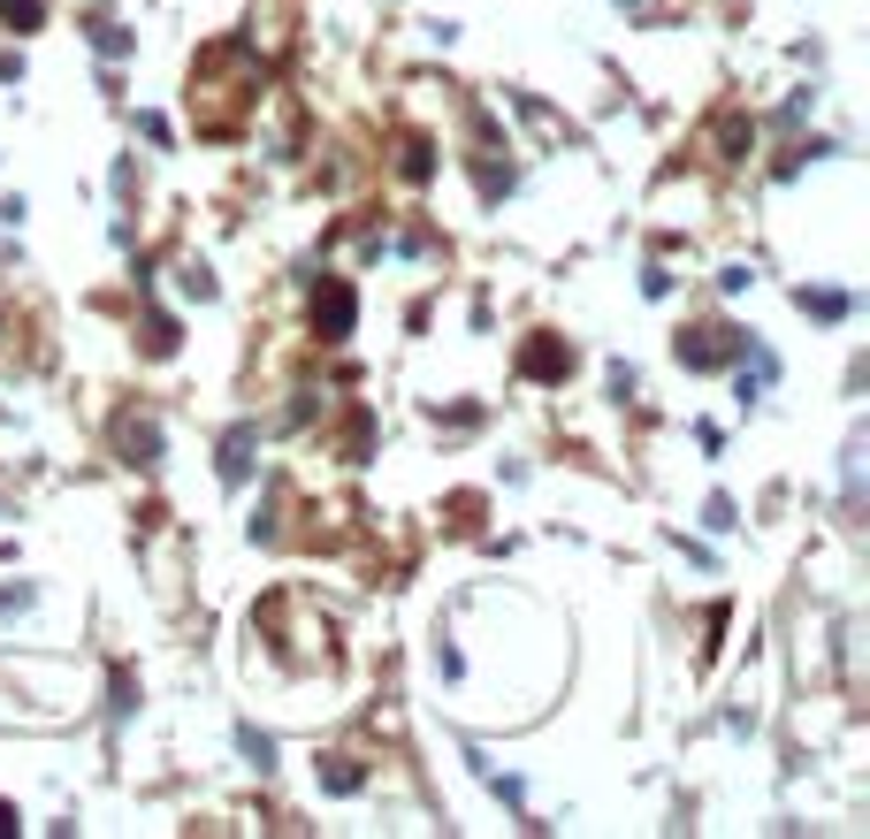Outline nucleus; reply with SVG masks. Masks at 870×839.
<instances>
[{
    "mask_svg": "<svg viewBox=\"0 0 870 839\" xmlns=\"http://www.w3.org/2000/svg\"><path fill=\"white\" fill-rule=\"evenodd\" d=\"M573 366V351H557V343H534L527 351V374H565Z\"/></svg>",
    "mask_w": 870,
    "mask_h": 839,
    "instance_id": "nucleus-1",
    "label": "nucleus"
},
{
    "mask_svg": "<svg viewBox=\"0 0 870 839\" xmlns=\"http://www.w3.org/2000/svg\"><path fill=\"white\" fill-rule=\"evenodd\" d=\"M8 8V23H38V0H0Z\"/></svg>",
    "mask_w": 870,
    "mask_h": 839,
    "instance_id": "nucleus-2",
    "label": "nucleus"
},
{
    "mask_svg": "<svg viewBox=\"0 0 870 839\" xmlns=\"http://www.w3.org/2000/svg\"><path fill=\"white\" fill-rule=\"evenodd\" d=\"M0 832H8V809H0Z\"/></svg>",
    "mask_w": 870,
    "mask_h": 839,
    "instance_id": "nucleus-3",
    "label": "nucleus"
}]
</instances>
